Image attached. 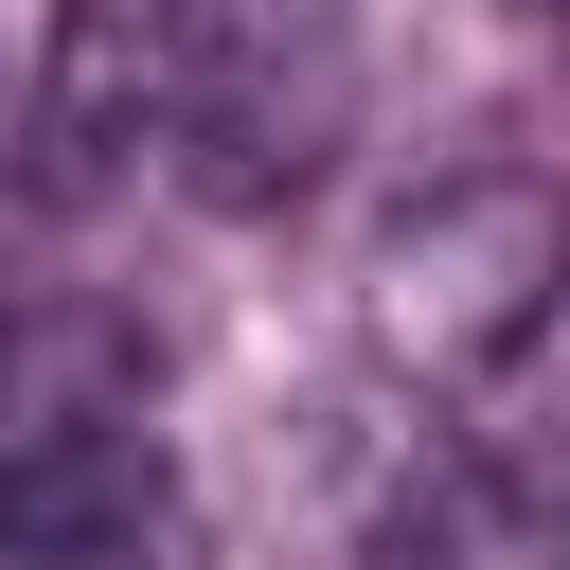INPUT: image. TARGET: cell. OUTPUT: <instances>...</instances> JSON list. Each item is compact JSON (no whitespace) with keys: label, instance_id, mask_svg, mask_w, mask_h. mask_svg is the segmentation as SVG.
I'll return each instance as SVG.
<instances>
[{"label":"cell","instance_id":"cell-5","mask_svg":"<svg viewBox=\"0 0 570 570\" xmlns=\"http://www.w3.org/2000/svg\"><path fill=\"white\" fill-rule=\"evenodd\" d=\"M534 18H570V0H534Z\"/></svg>","mask_w":570,"mask_h":570},{"label":"cell","instance_id":"cell-1","mask_svg":"<svg viewBox=\"0 0 570 570\" xmlns=\"http://www.w3.org/2000/svg\"><path fill=\"white\" fill-rule=\"evenodd\" d=\"M0 570H178V463L107 321H0Z\"/></svg>","mask_w":570,"mask_h":570},{"label":"cell","instance_id":"cell-4","mask_svg":"<svg viewBox=\"0 0 570 570\" xmlns=\"http://www.w3.org/2000/svg\"><path fill=\"white\" fill-rule=\"evenodd\" d=\"M552 285H570V214H552Z\"/></svg>","mask_w":570,"mask_h":570},{"label":"cell","instance_id":"cell-3","mask_svg":"<svg viewBox=\"0 0 570 570\" xmlns=\"http://www.w3.org/2000/svg\"><path fill=\"white\" fill-rule=\"evenodd\" d=\"M0 267H18V125H0ZM0 321H18V285H0Z\"/></svg>","mask_w":570,"mask_h":570},{"label":"cell","instance_id":"cell-2","mask_svg":"<svg viewBox=\"0 0 570 570\" xmlns=\"http://www.w3.org/2000/svg\"><path fill=\"white\" fill-rule=\"evenodd\" d=\"M338 107H356V18L338 0H178V107H160V142H196V196L321 178Z\"/></svg>","mask_w":570,"mask_h":570}]
</instances>
